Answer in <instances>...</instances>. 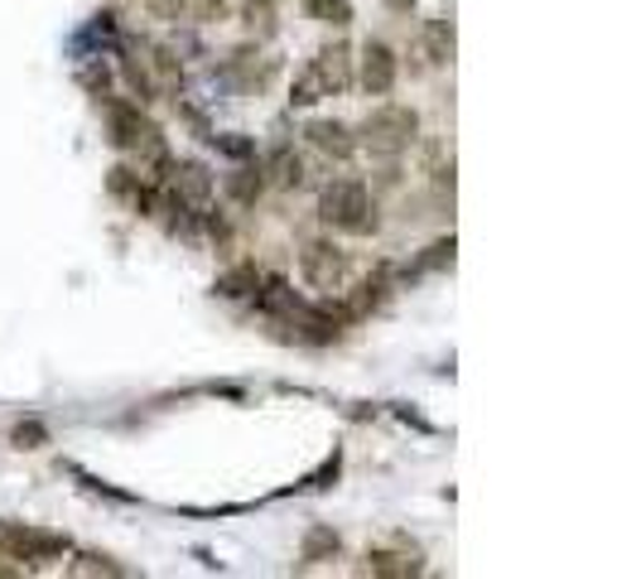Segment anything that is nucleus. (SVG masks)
<instances>
[{
	"mask_svg": "<svg viewBox=\"0 0 641 579\" xmlns=\"http://www.w3.org/2000/svg\"><path fill=\"white\" fill-rule=\"evenodd\" d=\"M106 102V130L122 155L136 160V169H165L169 150H165V130H159L150 116L140 112V102H122V97H102Z\"/></svg>",
	"mask_w": 641,
	"mask_h": 579,
	"instance_id": "f257e3e1",
	"label": "nucleus"
},
{
	"mask_svg": "<svg viewBox=\"0 0 641 579\" xmlns=\"http://www.w3.org/2000/svg\"><path fill=\"white\" fill-rule=\"evenodd\" d=\"M318 222L328 232H347V236H367L377 232V199L362 179H328L318 189Z\"/></svg>",
	"mask_w": 641,
	"mask_h": 579,
	"instance_id": "f03ea898",
	"label": "nucleus"
},
{
	"mask_svg": "<svg viewBox=\"0 0 641 579\" xmlns=\"http://www.w3.org/2000/svg\"><path fill=\"white\" fill-rule=\"evenodd\" d=\"M416 140H420V116H416V107H400V102H381V107H371L362 130H357V145L371 150V155H381V160L406 155Z\"/></svg>",
	"mask_w": 641,
	"mask_h": 579,
	"instance_id": "7ed1b4c3",
	"label": "nucleus"
},
{
	"mask_svg": "<svg viewBox=\"0 0 641 579\" xmlns=\"http://www.w3.org/2000/svg\"><path fill=\"white\" fill-rule=\"evenodd\" d=\"M300 271H304V281H309L314 290H343L347 281H353V252H343L338 242L318 236V242H304Z\"/></svg>",
	"mask_w": 641,
	"mask_h": 579,
	"instance_id": "20e7f679",
	"label": "nucleus"
},
{
	"mask_svg": "<svg viewBox=\"0 0 641 579\" xmlns=\"http://www.w3.org/2000/svg\"><path fill=\"white\" fill-rule=\"evenodd\" d=\"M0 546H6L15 560L44 565V560H59L63 550H69V536L39 531V526H20V522H6V526H0Z\"/></svg>",
	"mask_w": 641,
	"mask_h": 579,
	"instance_id": "39448f33",
	"label": "nucleus"
},
{
	"mask_svg": "<svg viewBox=\"0 0 641 579\" xmlns=\"http://www.w3.org/2000/svg\"><path fill=\"white\" fill-rule=\"evenodd\" d=\"M353 63H357L353 83H362L367 97H386V92L396 87V77H400L396 49L381 44V39H367V44H362V59H353Z\"/></svg>",
	"mask_w": 641,
	"mask_h": 579,
	"instance_id": "423d86ee",
	"label": "nucleus"
},
{
	"mask_svg": "<svg viewBox=\"0 0 641 579\" xmlns=\"http://www.w3.org/2000/svg\"><path fill=\"white\" fill-rule=\"evenodd\" d=\"M222 77L237 92H265V87H271V77H275V59L261 54L256 44H242V49H232V54H227Z\"/></svg>",
	"mask_w": 641,
	"mask_h": 579,
	"instance_id": "0eeeda50",
	"label": "nucleus"
},
{
	"mask_svg": "<svg viewBox=\"0 0 641 579\" xmlns=\"http://www.w3.org/2000/svg\"><path fill=\"white\" fill-rule=\"evenodd\" d=\"M309 69L318 73V83H324L328 97H333V92H347V87H353V49H347V44L318 49V54L309 59Z\"/></svg>",
	"mask_w": 641,
	"mask_h": 579,
	"instance_id": "6e6552de",
	"label": "nucleus"
},
{
	"mask_svg": "<svg viewBox=\"0 0 641 579\" xmlns=\"http://www.w3.org/2000/svg\"><path fill=\"white\" fill-rule=\"evenodd\" d=\"M304 140H309L318 155H328V160H353V155H357V136L343 122H328V116L304 126Z\"/></svg>",
	"mask_w": 641,
	"mask_h": 579,
	"instance_id": "1a4fd4ad",
	"label": "nucleus"
},
{
	"mask_svg": "<svg viewBox=\"0 0 641 579\" xmlns=\"http://www.w3.org/2000/svg\"><path fill=\"white\" fill-rule=\"evenodd\" d=\"M261 175L271 179L275 189H304V160H300V150H295V145H290V140L271 145V155H265Z\"/></svg>",
	"mask_w": 641,
	"mask_h": 579,
	"instance_id": "9d476101",
	"label": "nucleus"
},
{
	"mask_svg": "<svg viewBox=\"0 0 641 579\" xmlns=\"http://www.w3.org/2000/svg\"><path fill=\"white\" fill-rule=\"evenodd\" d=\"M420 49H424V63H430V69H444V63L453 59V24H449L444 15H439V20H424Z\"/></svg>",
	"mask_w": 641,
	"mask_h": 579,
	"instance_id": "9b49d317",
	"label": "nucleus"
},
{
	"mask_svg": "<svg viewBox=\"0 0 641 579\" xmlns=\"http://www.w3.org/2000/svg\"><path fill=\"white\" fill-rule=\"evenodd\" d=\"M122 77H126V87L136 92L140 102H155L159 97V87H155V73H150V59L140 63L136 49H122Z\"/></svg>",
	"mask_w": 641,
	"mask_h": 579,
	"instance_id": "f8f14e48",
	"label": "nucleus"
},
{
	"mask_svg": "<svg viewBox=\"0 0 641 579\" xmlns=\"http://www.w3.org/2000/svg\"><path fill=\"white\" fill-rule=\"evenodd\" d=\"M222 189L232 193V203L251 208V203L261 199V189H265V175H261V165H242V169H232V175L222 179Z\"/></svg>",
	"mask_w": 641,
	"mask_h": 579,
	"instance_id": "ddd939ff",
	"label": "nucleus"
},
{
	"mask_svg": "<svg viewBox=\"0 0 641 579\" xmlns=\"http://www.w3.org/2000/svg\"><path fill=\"white\" fill-rule=\"evenodd\" d=\"M362 570L367 575H420V556H410V550H367Z\"/></svg>",
	"mask_w": 641,
	"mask_h": 579,
	"instance_id": "4468645a",
	"label": "nucleus"
},
{
	"mask_svg": "<svg viewBox=\"0 0 641 579\" xmlns=\"http://www.w3.org/2000/svg\"><path fill=\"white\" fill-rule=\"evenodd\" d=\"M304 15L318 20V24H333V30H343V24L353 20V6H347V0H304Z\"/></svg>",
	"mask_w": 641,
	"mask_h": 579,
	"instance_id": "2eb2a0df",
	"label": "nucleus"
},
{
	"mask_svg": "<svg viewBox=\"0 0 641 579\" xmlns=\"http://www.w3.org/2000/svg\"><path fill=\"white\" fill-rule=\"evenodd\" d=\"M275 6H280V0H242V20H246V30H256V34H275Z\"/></svg>",
	"mask_w": 641,
	"mask_h": 579,
	"instance_id": "dca6fc26",
	"label": "nucleus"
},
{
	"mask_svg": "<svg viewBox=\"0 0 641 579\" xmlns=\"http://www.w3.org/2000/svg\"><path fill=\"white\" fill-rule=\"evenodd\" d=\"M256 281H261V275H256V266L246 261V266H237V271H227V275H222V281H218V295H227V299L251 295V290H256Z\"/></svg>",
	"mask_w": 641,
	"mask_h": 579,
	"instance_id": "f3484780",
	"label": "nucleus"
},
{
	"mask_svg": "<svg viewBox=\"0 0 641 579\" xmlns=\"http://www.w3.org/2000/svg\"><path fill=\"white\" fill-rule=\"evenodd\" d=\"M328 556H338V536L328 531V526H314L309 536H304V560H328Z\"/></svg>",
	"mask_w": 641,
	"mask_h": 579,
	"instance_id": "a211bd4d",
	"label": "nucleus"
},
{
	"mask_svg": "<svg viewBox=\"0 0 641 579\" xmlns=\"http://www.w3.org/2000/svg\"><path fill=\"white\" fill-rule=\"evenodd\" d=\"M208 140L222 155H232V160H256V140H246V136H208Z\"/></svg>",
	"mask_w": 641,
	"mask_h": 579,
	"instance_id": "6ab92c4d",
	"label": "nucleus"
},
{
	"mask_svg": "<svg viewBox=\"0 0 641 579\" xmlns=\"http://www.w3.org/2000/svg\"><path fill=\"white\" fill-rule=\"evenodd\" d=\"M15 444H20V450H44L49 430L39 425V420H20V425H15Z\"/></svg>",
	"mask_w": 641,
	"mask_h": 579,
	"instance_id": "aec40b11",
	"label": "nucleus"
},
{
	"mask_svg": "<svg viewBox=\"0 0 641 579\" xmlns=\"http://www.w3.org/2000/svg\"><path fill=\"white\" fill-rule=\"evenodd\" d=\"M73 575H126V570H122V565H116L112 556H77Z\"/></svg>",
	"mask_w": 641,
	"mask_h": 579,
	"instance_id": "412c9836",
	"label": "nucleus"
},
{
	"mask_svg": "<svg viewBox=\"0 0 641 579\" xmlns=\"http://www.w3.org/2000/svg\"><path fill=\"white\" fill-rule=\"evenodd\" d=\"M145 10H150L155 20H183V10H189V0H145Z\"/></svg>",
	"mask_w": 641,
	"mask_h": 579,
	"instance_id": "4be33fe9",
	"label": "nucleus"
},
{
	"mask_svg": "<svg viewBox=\"0 0 641 579\" xmlns=\"http://www.w3.org/2000/svg\"><path fill=\"white\" fill-rule=\"evenodd\" d=\"M227 6H232V0H189V10H193V15L203 20V24L222 20V15H227Z\"/></svg>",
	"mask_w": 641,
	"mask_h": 579,
	"instance_id": "5701e85b",
	"label": "nucleus"
},
{
	"mask_svg": "<svg viewBox=\"0 0 641 579\" xmlns=\"http://www.w3.org/2000/svg\"><path fill=\"white\" fill-rule=\"evenodd\" d=\"M386 6H391L396 15H410V6H416V0H386Z\"/></svg>",
	"mask_w": 641,
	"mask_h": 579,
	"instance_id": "b1692460",
	"label": "nucleus"
}]
</instances>
